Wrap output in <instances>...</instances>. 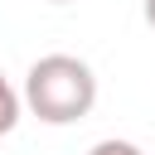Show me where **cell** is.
Instances as JSON below:
<instances>
[{"mask_svg": "<svg viewBox=\"0 0 155 155\" xmlns=\"http://www.w3.org/2000/svg\"><path fill=\"white\" fill-rule=\"evenodd\" d=\"M19 102L44 126H73L97 107V73L73 53H44L29 63Z\"/></svg>", "mask_w": 155, "mask_h": 155, "instance_id": "cell-1", "label": "cell"}, {"mask_svg": "<svg viewBox=\"0 0 155 155\" xmlns=\"http://www.w3.org/2000/svg\"><path fill=\"white\" fill-rule=\"evenodd\" d=\"M19 111H24V102H19V92L10 87V78L0 73V136H10V131L19 126Z\"/></svg>", "mask_w": 155, "mask_h": 155, "instance_id": "cell-2", "label": "cell"}, {"mask_svg": "<svg viewBox=\"0 0 155 155\" xmlns=\"http://www.w3.org/2000/svg\"><path fill=\"white\" fill-rule=\"evenodd\" d=\"M87 155H145L136 140H121V136H107V140H97Z\"/></svg>", "mask_w": 155, "mask_h": 155, "instance_id": "cell-3", "label": "cell"}, {"mask_svg": "<svg viewBox=\"0 0 155 155\" xmlns=\"http://www.w3.org/2000/svg\"><path fill=\"white\" fill-rule=\"evenodd\" d=\"M145 24L155 29V0H145Z\"/></svg>", "mask_w": 155, "mask_h": 155, "instance_id": "cell-4", "label": "cell"}, {"mask_svg": "<svg viewBox=\"0 0 155 155\" xmlns=\"http://www.w3.org/2000/svg\"><path fill=\"white\" fill-rule=\"evenodd\" d=\"M53 5H73V0H53Z\"/></svg>", "mask_w": 155, "mask_h": 155, "instance_id": "cell-5", "label": "cell"}]
</instances>
